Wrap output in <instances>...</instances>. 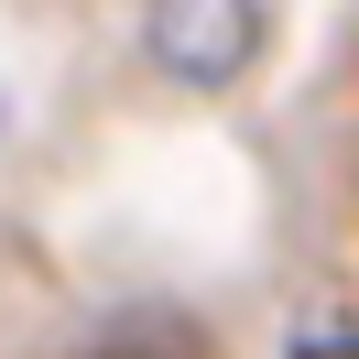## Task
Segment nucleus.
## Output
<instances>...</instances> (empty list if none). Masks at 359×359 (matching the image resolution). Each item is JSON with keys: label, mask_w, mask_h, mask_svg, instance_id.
<instances>
[{"label": "nucleus", "mask_w": 359, "mask_h": 359, "mask_svg": "<svg viewBox=\"0 0 359 359\" xmlns=\"http://www.w3.org/2000/svg\"><path fill=\"white\" fill-rule=\"evenodd\" d=\"M262 0H153L142 11V44H153V66L175 76V88H229V76H250V55H262Z\"/></svg>", "instance_id": "1"}, {"label": "nucleus", "mask_w": 359, "mask_h": 359, "mask_svg": "<svg viewBox=\"0 0 359 359\" xmlns=\"http://www.w3.org/2000/svg\"><path fill=\"white\" fill-rule=\"evenodd\" d=\"M294 359H359V327H316V337H305Z\"/></svg>", "instance_id": "2"}]
</instances>
